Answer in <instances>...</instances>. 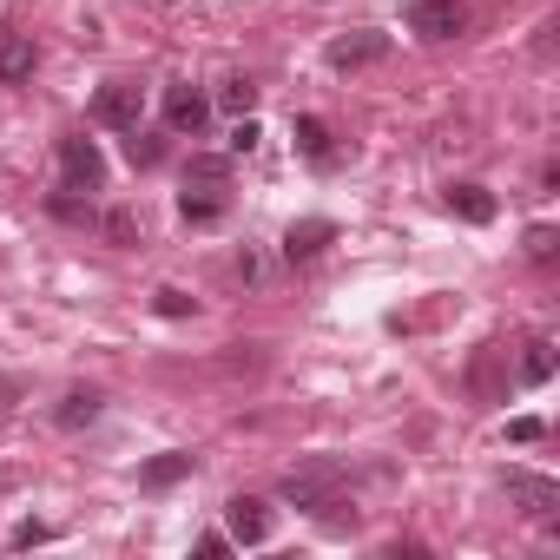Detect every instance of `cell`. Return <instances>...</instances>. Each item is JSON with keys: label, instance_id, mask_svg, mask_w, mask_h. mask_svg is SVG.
Returning <instances> with one entry per match:
<instances>
[{"label": "cell", "instance_id": "1", "mask_svg": "<svg viewBox=\"0 0 560 560\" xmlns=\"http://www.w3.org/2000/svg\"><path fill=\"white\" fill-rule=\"evenodd\" d=\"M337 481H343V468H337V462H311V468H291L277 494H284L291 508H304V514H317V501H324V494H337Z\"/></svg>", "mask_w": 560, "mask_h": 560}, {"label": "cell", "instance_id": "2", "mask_svg": "<svg viewBox=\"0 0 560 560\" xmlns=\"http://www.w3.org/2000/svg\"><path fill=\"white\" fill-rule=\"evenodd\" d=\"M60 178H67V191H100L106 185V152L93 139H60Z\"/></svg>", "mask_w": 560, "mask_h": 560}, {"label": "cell", "instance_id": "3", "mask_svg": "<svg viewBox=\"0 0 560 560\" xmlns=\"http://www.w3.org/2000/svg\"><path fill=\"white\" fill-rule=\"evenodd\" d=\"M409 27L422 40H455L468 27V8H462V0H409Z\"/></svg>", "mask_w": 560, "mask_h": 560}, {"label": "cell", "instance_id": "4", "mask_svg": "<svg viewBox=\"0 0 560 560\" xmlns=\"http://www.w3.org/2000/svg\"><path fill=\"white\" fill-rule=\"evenodd\" d=\"M93 119H100V126H113V132H132V126L145 119V100H139V86H126V80L100 86V100H93Z\"/></svg>", "mask_w": 560, "mask_h": 560}, {"label": "cell", "instance_id": "5", "mask_svg": "<svg viewBox=\"0 0 560 560\" xmlns=\"http://www.w3.org/2000/svg\"><path fill=\"white\" fill-rule=\"evenodd\" d=\"M376 60H389V34H343V40H330V67L337 73H363Z\"/></svg>", "mask_w": 560, "mask_h": 560}, {"label": "cell", "instance_id": "6", "mask_svg": "<svg viewBox=\"0 0 560 560\" xmlns=\"http://www.w3.org/2000/svg\"><path fill=\"white\" fill-rule=\"evenodd\" d=\"M508 494L534 514V521H553V508H560V481H547V475H527V468H508Z\"/></svg>", "mask_w": 560, "mask_h": 560}, {"label": "cell", "instance_id": "7", "mask_svg": "<svg viewBox=\"0 0 560 560\" xmlns=\"http://www.w3.org/2000/svg\"><path fill=\"white\" fill-rule=\"evenodd\" d=\"M205 119H211V106H205V93H191V86H165V126L172 132H205Z\"/></svg>", "mask_w": 560, "mask_h": 560}, {"label": "cell", "instance_id": "8", "mask_svg": "<svg viewBox=\"0 0 560 560\" xmlns=\"http://www.w3.org/2000/svg\"><path fill=\"white\" fill-rule=\"evenodd\" d=\"M224 521H231V540H237V547H257V540L270 534V508L250 501V494H237V501L224 508Z\"/></svg>", "mask_w": 560, "mask_h": 560}, {"label": "cell", "instance_id": "9", "mask_svg": "<svg viewBox=\"0 0 560 560\" xmlns=\"http://www.w3.org/2000/svg\"><path fill=\"white\" fill-rule=\"evenodd\" d=\"M330 237H337V224H330V218H298V224L284 231V257H291V264H304V257H317Z\"/></svg>", "mask_w": 560, "mask_h": 560}, {"label": "cell", "instance_id": "10", "mask_svg": "<svg viewBox=\"0 0 560 560\" xmlns=\"http://www.w3.org/2000/svg\"><path fill=\"white\" fill-rule=\"evenodd\" d=\"M448 211H455L462 224H488V218H494V191H488V185H448Z\"/></svg>", "mask_w": 560, "mask_h": 560}, {"label": "cell", "instance_id": "11", "mask_svg": "<svg viewBox=\"0 0 560 560\" xmlns=\"http://www.w3.org/2000/svg\"><path fill=\"white\" fill-rule=\"evenodd\" d=\"M100 409H106V396H100V389H67V402L54 409V422H60V429H93V422H100Z\"/></svg>", "mask_w": 560, "mask_h": 560}, {"label": "cell", "instance_id": "12", "mask_svg": "<svg viewBox=\"0 0 560 560\" xmlns=\"http://www.w3.org/2000/svg\"><path fill=\"white\" fill-rule=\"evenodd\" d=\"M34 60H40V54H34V40H21V34H14V40H0V86L34 80Z\"/></svg>", "mask_w": 560, "mask_h": 560}, {"label": "cell", "instance_id": "13", "mask_svg": "<svg viewBox=\"0 0 560 560\" xmlns=\"http://www.w3.org/2000/svg\"><path fill=\"white\" fill-rule=\"evenodd\" d=\"M291 132H298V152H304L311 165H337V145H330V126H324V119H311V113H304Z\"/></svg>", "mask_w": 560, "mask_h": 560}, {"label": "cell", "instance_id": "14", "mask_svg": "<svg viewBox=\"0 0 560 560\" xmlns=\"http://www.w3.org/2000/svg\"><path fill=\"white\" fill-rule=\"evenodd\" d=\"M185 475H191V455H185V448H172V455H152V462L139 468V481H145V488H172V481H185Z\"/></svg>", "mask_w": 560, "mask_h": 560}, {"label": "cell", "instance_id": "15", "mask_svg": "<svg viewBox=\"0 0 560 560\" xmlns=\"http://www.w3.org/2000/svg\"><path fill=\"white\" fill-rule=\"evenodd\" d=\"M547 376H553V343H547V337L521 343V383H527V389H540Z\"/></svg>", "mask_w": 560, "mask_h": 560}, {"label": "cell", "instance_id": "16", "mask_svg": "<svg viewBox=\"0 0 560 560\" xmlns=\"http://www.w3.org/2000/svg\"><path fill=\"white\" fill-rule=\"evenodd\" d=\"M231 178V159H218V152H191V165H185V185H205V191H218Z\"/></svg>", "mask_w": 560, "mask_h": 560}, {"label": "cell", "instance_id": "17", "mask_svg": "<svg viewBox=\"0 0 560 560\" xmlns=\"http://www.w3.org/2000/svg\"><path fill=\"white\" fill-rule=\"evenodd\" d=\"M218 106H224V113H237V119H244V113H250V106H257V86H250V80H224V86H218Z\"/></svg>", "mask_w": 560, "mask_h": 560}, {"label": "cell", "instance_id": "18", "mask_svg": "<svg viewBox=\"0 0 560 560\" xmlns=\"http://www.w3.org/2000/svg\"><path fill=\"white\" fill-rule=\"evenodd\" d=\"M126 159H132V165H139V172H152V165H159V159H165V145H159V139H145V132H139V126H132V132H126Z\"/></svg>", "mask_w": 560, "mask_h": 560}, {"label": "cell", "instance_id": "19", "mask_svg": "<svg viewBox=\"0 0 560 560\" xmlns=\"http://www.w3.org/2000/svg\"><path fill=\"white\" fill-rule=\"evenodd\" d=\"M178 211H185V224H218V218H224V198H191V191H185Z\"/></svg>", "mask_w": 560, "mask_h": 560}, {"label": "cell", "instance_id": "20", "mask_svg": "<svg viewBox=\"0 0 560 560\" xmlns=\"http://www.w3.org/2000/svg\"><path fill=\"white\" fill-rule=\"evenodd\" d=\"M54 218H60V224H100V211H93V205H80L73 191H54Z\"/></svg>", "mask_w": 560, "mask_h": 560}, {"label": "cell", "instance_id": "21", "mask_svg": "<svg viewBox=\"0 0 560 560\" xmlns=\"http://www.w3.org/2000/svg\"><path fill=\"white\" fill-rule=\"evenodd\" d=\"M100 231H106L113 244H139V218H132V211H106V218H100Z\"/></svg>", "mask_w": 560, "mask_h": 560}, {"label": "cell", "instance_id": "22", "mask_svg": "<svg viewBox=\"0 0 560 560\" xmlns=\"http://www.w3.org/2000/svg\"><path fill=\"white\" fill-rule=\"evenodd\" d=\"M40 540H54V527H47V521H21V527L8 534V547H14V553H21V547H40Z\"/></svg>", "mask_w": 560, "mask_h": 560}, {"label": "cell", "instance_id": "23", "mask_svg": "<svg viewBox=\"0 0 560 560\" xmlns=\"http://www.w3.org/2000/svg\"><path fill=\"white\" fill-rule=\"evenodd\" d=\"M553 244H560V237H553V224H534V231H527V257H534V264H547V257H553Z\"/></svg>", "mask_w": 560, "mask_h": 560}, {"label": "cell", "instance_id": "24", "mask_svg": "<svg viewBox=\"0 0 560 560\" xmlns=\"http://www.w3.org/2000/svg\"><path fill=\"white\" fill-rule=\"evenodd\" d=\"M257 139H264V132H257V119L244 113V119H237V132H231V152L244 159V152H257Z\"/></svg>", "mask_w": 560, "mask_h": 560}, {"label": "cell", "instance_id": "25", "mask_svg": "<svg viewBox=\"0 0 560 560\" xmlns=\"http://www.w3.org/2000/svg\"><path fill=\"white\" fill-rule=\"evenodd\" d=\"M540 435H547L540 416H514V422H508V442H540Z\"/></svg>", "mask_w": 560, "mask_h": 560}, {"label": "cell", "instance_id": "26", "mask_svg": "<svg viewBox=\"0 0 560 560\" xmlns=\"http://www.w3.org/2000/svg\"><path fill=\"white\" fill-rule=\"evenodd\" d=\"M198 304L185 298V291H159V317H191Z\"/></svg>", "mask_w": 560, "mask_h": 560}, {"label": "cell", "instance_id": "27", "mask_svg": "<svg viewBox=\"0 0 560 560\" xmlns=\"http://www.w3.org/2000/svg\"><path fill=\"white\" fill-rule=\"evenodd\" d=\"M475 389H481V396H494V343L475 357Z\"/></svg>", "mask_w": 560, "mask_h": 560}]
</instances>
